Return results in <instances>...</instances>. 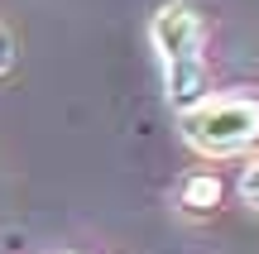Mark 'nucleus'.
Returning <instances> with one entry per match:
<instances>
[{
	"label": "nucleus",
	"instance_id": "obj_6",
	"mask_svg": "<svg viewBox=\"0 0 259 254\" xmlns=\"http://www.w3.org/2000/svg\"><path fill=\"white\" fill-rule=\"evenodd\" d=\"M63 254H72V249H63Z\"/></svg>",
	"mask_w": 259,
	"mask_h": 254
},
{
	"label": "nucleus",
	"instance_id": "obj_2",
	"mask_svg": "<svg viewBox=\"0 0 259 254\" xmlns=\"http://www.w3.org/2000/svg\"><path fill=\"white\" fill-rule=\"evenodd\" d=\"M183 139L202 159H235L259 144V96H206L183 115Z\"/></svg>",
	"mask_w": 259,
	"mask_h": 254
},
{
	"label": "nucleus",
	"instance_id": "obj_5",
	"mask_svg": "<svg viewBox=\"0 0 259 254\" xmlns=\"http://www.w3.org/2000/svg\"><path fill=\"white\" fill-rule=\"evenodd\" d=\"M10 67H15V34L0 24V77H5Z\"/></svg>",
	"mask_w": 259,
	"mask_h": 254
},
{
	"label": "nucleus",
	"instance_id": "obj_3",
	"mask_svg": "<svg viewBox=\"0 0 259 254\" xmlns=\"http://www.w3.org/2000/svg\"><path fill=\"white\" fill-rule=\"evenodd\" d=\"M178 207L192 221L216 216V207H221V178H216V173H187L183 187H178Z\"/></svg>",
	"mask_w": 259,
	"mask_h": 254
},
{
	"label": "nucleus",
	"instance_id": "obj_1",
	"mask_svg": "<svg viewBox=\"0 0 259 254\" xmlns=\"http://www.w3.org/2000/svg\"><path fill=\"white\" fill-rule=\"evenodd\" d=\"M149 43L163 67V96L178 115L197 111L211 96V67H206V29L187 0H168L149 19Z\"/></svg>",
	"mask_w": 259,
	"mask_h": 254
},
{
	"label": "nucleus",
	"instance_id": "obj_4",
	"mask_svg": "<svg viewBox=\"0 0 259 254\" xmlns=\"http://www.w3.org/2000/svg\"><path fill=\"white\" fill-rule=\"evenodd\" d=\"M240 197L259 211V154H254L250 163H245V173H240Z\"/></svg>",
	"mask_w": 259,
	"mask_h": 254
}]
</instances>
